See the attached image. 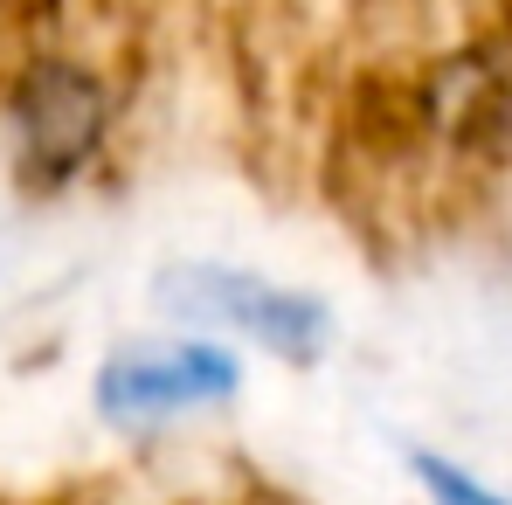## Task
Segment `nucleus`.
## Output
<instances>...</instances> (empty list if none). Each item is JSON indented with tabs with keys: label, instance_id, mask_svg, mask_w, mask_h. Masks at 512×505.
Here are the masks:
<instances>
[{
	"label": "nucleus",
	"instance_id": "nucleus-1",
	"mask_svg": "<svg viewBox=\"0 0 512 505\" xmlns=\"http://www.w3.org/2000/svg\"><path fill=\"white\" fill-rule=\"evenodd\" d=\"M0 118H7L21 180L49 194V187L84 180L104 160V146L118 132V90L77 49H28L7 70Z\"/></svg>",
	"mask_w": 512,
	"mask_h": 505
},
{
	"label": "nucleus",
	"instance_id": "nucleus-2",
	"mask_svg": "<svg viewBox=\"0 0 512 505\" xmlns=\"http://www.w3.org/2000/svg\"><path fill=\"white\" fill-rule=\"evenodd\" d=\"M153 298L167 305L173 319H201V326H229V333L256 339L277 360H319L333 339V312L312 291L270 284L256 270H229V263H173L167 277L153 284Z\"/></svg>",
	"mask_w": 512,
	"mask_h": 505
},
{
	"label": "nucleus",
	"instance_id": "nucleus-3",
	"mask_svg": "<svg viewBox=\"0 0 512 505\" xmlns=\"http://www.w3.org/2000/svg\"><path fill=\"white\" fill-rule=\"evenodd\" d=\"M243 381L229 346L208 339H132L97 367V416L111 429H153L229 402Z\"/></svg>",
	"mask_w": 512,
	"mask_h": 505
},
{
	"label": "nucleus",
	"instance_id": "nucleus-4",
	"mask_svg": "<svg viewBox=\"0 0 512 505\" xmlns=\"http://www.w3.org/2000/svg\"><path fill=\"white\" fill-rule=\"evenodd\" d=\"M416 478H423L429 505H506L499 492H485L471 471H457V464H443V457H416Z\"/></svg>",
	"mask_w": 512,
	"mask_h": 505
}]
</instances>
